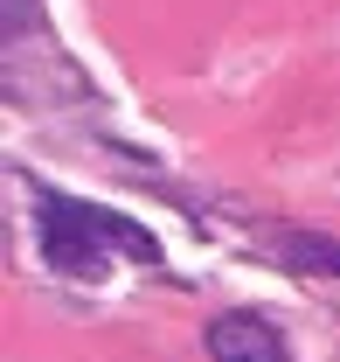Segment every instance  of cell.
<instances>
[{
	"label": "cell",
	"instance_id": "obj_1",
	"mask_svg": "<svg viewBox=\"0 0 340 362\" xmlns=\"http://www.w3.org/2000/svg\"><path fill=\"white\" fill-rule=\"evenodd\" d=\"M35 230H42V258L56 272H70V279H97L104 251L139 258V265L160 258V237H146L132 216H111L97 202H70V195H42L35 202Z\"/></svg>",
	"mask_w": 340,
	"mask_h": 362
},
{
	"label": "cell",
	"instance_id": "obj_2",
	"mask_svg": "<svg viewBox=\"0 0 340 362\" xmlns=\"http://www.w3.org/2000/svg\"><path fill=\"white\" fill-rule=\"evenodd\" d=\"M209 356L215 362H292L285 334L257 314H215L209 320Z\"/></svg>",
	"mask_w": 340,
	"mask_h": 362
},
{
	"label": "cell",
	"instance_id": "obj_3",
	"mask_svg": "<svg viewBox=\"0 0 340 362\" xmlns=\"http://www.w3.org/2000/svg\"><path fill=\"white\" fill-rule=\"evenodd\" d=\"M285 258H292L298 272H340V244H327V237H292Z\"/></svg>",
	"mask_w": 340,
	"mask_h": 362
},
{
	"label": "cell",
	"instance_id": "obj_4",
	"mask_svg": "<svg viewBox=\"0 0 340 362\" xmlns=\"http://www.w3.org/2000/svg\"><path fill=\"white\" fill-rule=\"evenodd\" d=\"M28 14H35V0H7V28H21Z\"/></svg>",
	"mask_w": 340,
	"mask_h": 362
}]
</instances>
